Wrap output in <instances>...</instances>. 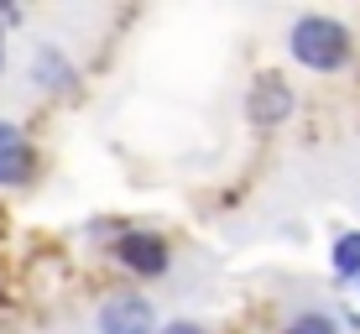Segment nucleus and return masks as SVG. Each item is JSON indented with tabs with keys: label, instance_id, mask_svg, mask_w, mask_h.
Listing matches in <instances>:
<instances>
[{
	"label": "nucleus",
	"instance_id": "obj_2",
	"mask_svg": "<svg viewBox=\"0 0 360 334\" xmlns=\"http://www.w3.org/2000/svg\"><path fill=\"white\" fill-rule=\"evenodd\" d=\"M105 256L120 271L141 277V282H157V277H167V271H172V240L162 230H146V225H120L105 240Z\"/></svg>",
	"mask_w": 360,
	"mask_h": 334
},
{
	"label": "nucleus",
	"instance_id": "obj_11",
	"mask_svg": "<svg viewBox=\"0 0 360 334\" xmlns=\"http://www.w3.org/2000/svg\"><path fill=\"white\" fill-rule=\"evenodd\" d=\"M355 298H360V288H355Z\"/></svg>",
	"mask_w": 360,
	"mask_h": 334
},
{
	"label": "nucleus",
	"instance_id": "obj_5",
	"mask_svg": "<svg viewBox=\"0 0 360 334\" xmlns=\"http://www.w3.org/2000/svg\"><path fill=\"white\" fill-rule=\"evenodd\" d=\"M37 172H42V152H37V141L16 126V120L0 115V193L32 188Z\"/></svg>",
	"mask_w": 360,
	"mask_h": 334
},
{
	"label": "nucleus",
	"instance_id": "obj_10",
	"mask_svg": "<svg viewBox=\"0 0 360 334\" xmlns=\"http://www.w3.org/2000/svg\"><path fill=\"white\" fill-rule=\"evenodd\" d=\"M11 68V37H6V27H0V73Z\"/></svg>",
	"mask_w": 360,
	"mask_h": 334
},
{
	"label": "nucleus",
	"instance_id": "obj_8",
	"mask_svg": "<svg viewBox=\"0 0 360 334\" xmlns=\"http://www.w3.org/2000/svg\"><path fill=\"white\" fill-rule=\"evenodd\" d=\"M282 334H345V324L334 314H324V308H303V314H292L282 324Z\"/></svg>",
	"mask_w": 360,
	"mask_h": 334
},
{
	"label": "nucleus",
	"instance_id": "obj_6",
	"mask_svg": "<svg viewBox=\"0 0 360 334\" xmlns=\"http://www.w3.org/2000/svg\"><path fill=\"white\" fill-rule=\"evenodd\" d=\"M157 329H162V319L146 293H110L94 308V334H157Z\"/></svg>",
	"mask_w": 360,
	"mask_h": 334
},
{
	"label": "nucleus",
	"instance_id": "obj_3",
	"mask_svg": "<svg viewBox=\"0 0 360 334\" xmlns=\"http://www.w3.org/2000/svg\"><path fill=\"white\" fill-rule=\"evenodd\" d=\"M27 84H32L37 94H47V100H79L84 73H79V63L68 58V47H63V42L42 37V42H32V58H27Z\"/></svg>",
	"mask_w": 360,
	"mask_h": 334
},
{
	"label": "nucleus",
	"instance_id": "obj_4",
	"mask_svg": "<svg viewBox=\"0 0 360 334\" xmlns=\"http://www.w3.org/2000/svg\"><path fill=\"white\" fill-rule=\"evenodd\" d=\"M240 110H245V120H251L256 131H277V126H288V120H292L297 94H292V84L282 79V73L266 68V73H256V79H251V89H245Z\"/></svg>",
	"mask_w": 360,
	"mask_h": 334
},
{
	"label": "nucleus",
	"instance_id": "obj_1",
	"mask_svg": "<svg viewBox=\"0 0 360 334\" xmlns=\"http://www.w3.org/2000/svg\"><path fill=\"white\" fill-rule=\"evenodd\" d=\"M288 58L308 73H345L355 63V32L340 16L324 11H303L288 27Z\"/></svg>",
	"mask_w": 360,
	"mask_h": 334
},
{
	"label": "nucleus",
	"instance_id": "obj_9",
	"mask_svg": "<svg viewBox=\"0 0 360 334\" xmlns=\"http://www.w3.org/2000/svg\"><path fill=\"white\" fill-rule=\"evenodd\" d=\"M157 334H209V324H198V319H167Z\"/></svg>",
	"mask_w": 360,
	"mask_h": 334
},
{
	"label": "nucleus",
	"instance_id": "obj_7",
	"mask_svg": "<svg viewBox=\"0 0 360 334\" xmlns=\"http://www.w3.org/2000/svg\"><path fill=\"white\" fill-rule=\"evenodd\" d=\"M329 271L350 288H360V230H340L329 240Z\"/></svg>",
	"mask_w": 360,
	"mask_h": 334
}]
</instances>
